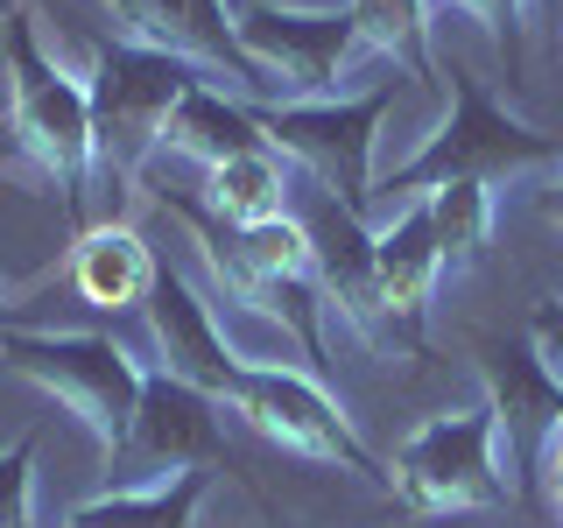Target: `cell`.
I'll use <instances>...</instances> for the list:
<instances>
[{"mask_svg": "<svg viewBox=\"0 0 563 528\" xmlns=\"http://www.w3.org/2000/svg\"><path fill=\"white\" fill-rule=\"evenodd\" d=\"M387 493H395L409 515H430V521H457V515L507 507V493H515V486H507V472H500L493 409H486V402H472V409L430 416L409 444L395 451Z\"/></svg>", "mask_w": 563, "mask_h": 528, "instance_id": "5b68a950", "label": "cell"}, {"mask_svg": "<svg viewBox=\"0 0 563 528\" xmlns=\"http://www.w3.org/2000/svg\"><path fill=\"white\" fill-rule=\"evenodd\" d=\"M225 8H233V14H240V0H225Z\"/></svg>", "mask_w": 563, "mask_h": 528, "instance_id": "83f0119b", "label": "cell"}, {"mask_svg": "<svg viewBox=\"0 0 563 528\" xmlns=\"http://www.w3.org/2000/svg\"><path fill=\"white\" fill-rule=\"evenodd\" d=\"M479 374H486L493 437H500V458H507L500 472L521 501H536L542 472L556 458V437H563V381L542 366L536 345H515V339H486Z\"/></svg>", "mask_w": 563, "mask_h": 528, "instance_id": "8fae6325", "label": "cell"}, {"mask_svg": "<svg viewBox=\"0 0 563 528\" xmlns=\"http://www.w3.org/2000/svg\"><path fill=\"white\" fill-rule=\"evenodd\" d=\"M233 409L254 422L268 444H282L289 458H303V465H345V472H360V480L387 486V472L374 465V451L352 437L345 409L310 374H296V366H254V360H246L240 381H233Z\"/></svg>", "mask_w": 563, "mask_h": 528, "instance_id": "30bf717a", "label": "cell"}, {"mask_svg": "<svg viewBox=\"0 0 563 528\" xmlns=\"http://www.w3.org/2000/svg\"><path fill=\"white\" fill-rule=\"evenodd\" d=\"M99 8L113 22V43H141V50L198 64L205 78L233 85L240 106H282V85L246 57L225 0H99Z\"/></svg>", "mask_w": 563, "mask_h": 528, "instance_id": "9c48e42d", "label": "cell"}, {"mask_svg": "<svg viewBox=\"0 0 563 528\" xmlns=\"http://www.w3.org/2000/svg\"><path fill=\"white\" fill-rule=\"evenodd\" d=\"M303 233H310V261H317V296H324L374 352H395V331H387L380 296H374V226L352 219L339 198L317 190L310 211H303Z\"/></svg>", "mask_w": 563, "mask_h": 528, "instance_id": "4fadbf2b", "label": "cell"}, {"mask_svg": "<svg viewBox=\"0 0 563 528\" xmlns=\"http://www.w3.org/2000/svg\"><path fill=\"white\" fill-rule=\"evenodd\" d=\"M219 451H225L219 402L198 395V387H184V381H169V374H148L141 381V409H134L128 444L106 458V465L128 486H163L176 472H205Z\"/></svg>", "mask_w": 563, "mask_h": 528, "instance_id": "7c38bea8", "label": "cell"}, {"mask_svg": "<svg viewBox=\"0 0 563 528\" xmlns=\"http://www.w3.org/2000/svg\"><path fill=\"white\" fill-rule=\"evenodd\" d=\"M550 486H556V521H563V437H556V458H550Z\"/></svg>", "mask_w": 563, "mask_h": 528, "instance_id": "484cf974", "label": "cell"}, {"mask_svg": "<svg viewBox=\"0 0 563 528\" xmlns=\"http://www.w3.org/2000/svg\"><path fill=\"white\" fill-rule=\"evenodd\" d=\"M430 211V233H437V254L444 268H479L486 240H493V190L486 184H444L422 198Z\"/></svg>", "mask_w": 563, "mask_h": 528, "instance_id": "44dd1931", "label": "cell"}, {"mask_svg": "<svg viewBox=\"0 0 563 528\" xmlns=\"http://www.w3.org/2000/svg\"><path fill=\"white\" fill-rule=\"evenodd\" d=\"M8 331H29V304H0V339Z\"/></svg>", "mask_w": 563, "mask_h": 528, "instance_id": "d4e9b609", "label": "cell"}, {"mask_svg": "<svg viewBox=\"0 0 563 528\" xmlns=\"http://www.w3.org/2000/svg\"><path fill=\"white\" fill-rule=\"evenodd\" d=\"M0 360L14 374H29L43 395H57L85 430L99 437V451L113 458L134 430V409H141V366L120 352L113 339L99 331H8L0 339Z\"/></svg>", "mask_w": 563, "mask_h": 528, "instance_id": "8992f818", "label": "cell"}, {"mask_svg": "<svg viewBox=\"0 0 563 528\" xmlns=\"http://www.w3.org/2000/svg\"><path fill=\"white\" fill-rule=\"evenodd\" d=\"M528 8H536V14H563V0H528Z\"/></svg>", "mask_w": 563, "mask_h": 528, "instance_id": "4316f807", "label": "cell"}, {"mask_svg": "<svg viewBox=\"0 0 563 528\" xmlns=\"http://www.w3.org/2000/svg\"><path fill=\"white\" fill-rule=\"evenodd\" d=\"M395 106V85H366L331 106H246L261 141L289 155L324 198H339L352 219H366V190H374V134Z\"/></svg>", "mask_w": 563, "mask_h": 528, "instance_id": "52a82bcc", "label": "cell"}, {"mask_svg": "<svg viewBox=\"0 0 563 528\" xmlns=\"http://www.w3.org/2000/svg\"><path fill=\"white\" fill-rule=\"evenodd\" d=\"M163 148L190 155V163H205V169H219L225 155L261 148V128H254V113H246L240 99L219 92V85H190V92L176 99L169 128H163Z\"/></svg>", "mask_w": 563, "mask_h": 528, "instance_id": "ac0fdd59", "label": "cell"}, {"mask_svg": "<svg viewBox=\"0 0 563 528\" xmlns=\"http://www.w3.org/2000/svg\"><path fill=\"white\" fill-rule=\"evenodd\" d=\"M246 57L282 85V106H331L352 99L345 92V64L360 57V29L345 8H268V0H246L233 14Z\"/></svg>", "mask_w": 563, "mask_h": 528, "instance_id": "ba28073f", "label": "cell"}, {"mask_svg": "<svg viewBox=\"0 0 563 528\" xmlns=\"http://www.w3.org/2000/svg\"><path fill=\"white\" fill-rule=\"evenodd\" d=\"M148 339H155V374L198 387L211 402H233V381H240V352L225 345V331L211 324V304H198V289H190L184 275L155 268V289H148Z\"/></svg>", "mask_w": 563, "mask_h": 528, "instance_id": "5bb4252c", "label": "cell"}, {"mask_svg": "<svg viewBox=\"0 0 563 528\" xmlns=\"http://www.w3.org/2000/svg\"><path fill=\"white\" fill-rule=\"evenodd\" d=\"M205 501V472H176L163 486H120L99 493V501L70 507L64 528H190Z\"/></svg>", "mask_w": 563, "mask_h": 528, "instance_id": "d6986e66", "label": "cell"}, {"mask_svg": "<svg viewBox=\"0 0 563 528\" xmlns=\"http://www.w3.org/2000/svg\"><path fill=\"white\" fill-rule=\"evenodd\" d=\"M444 78H451V120L387 176V190H422V198L444 190V184L500 190V184H528V176H556L563 169V134L515 120L457 57H451Z\"/></svg>", "mask_w": 563, "mask_h": 528, "instance_id": "6da1fadb", "label": "cell"}, {"mask_svg": "<svg viewBox=\"0 0 563 528\" xmlns=\"http://www.w3.org/2000/svg\"><path fill=\"white\" fill-rule=\"evenodd\" d=\"M155 198L190 226V240L205 246L211 275L225 282L233 304H246L254 317H275V324L296 339V352H303L310 366H324V331H317V261H310L303 219H275V226H254V233H233V226H219L205 205H190L184 190H155Z\"/></svg>", "mask_w": 563, "mask_h": 528, "instance_id": "7a4b0ae2", "label": "cell"}, {"mask_svg": "<svg viewBox=\"0 0 563 528\" xmlns=\"http://www.w3.org/2000/svg\"><path fill=\"white\" fill-rule=\"evenodd\" d=\"M0 43H8V70H14V106L0 128V155L29 163L35 176L64 190V219L85 233V190H92V99L78 78H64L43 57L29 14H0Z\"/></svg>", "mask_w": 563, "mask_h": 528, "instance_id": "3957f363", "label": "cell"}, {"mask_svg": "<svg viewBox=\"0 0 563 528\" xmlns=\"http://www.w3.org/2000/svg\"><path fill=\"white\" fill-rule=\"evenodd\" d=\"M70 289L92 310H141L155 289V254L134 226H85L78 254H70Z\"/></svg>", "mask_w": 563, "mask_h": 528, "instance_id": "2e32d148", "label": "cell"}, {"mask_svg": "<svg viewBox=\"0 0 563 528\" xmlns=\"http://www.w3.org/2000/svg\"><path fill=\"white\" fill-rule=\"evenodd\" d=\"M190 85H211L198 64L106 35L92 85H85V99H92V169H106L113 184H134L148 169V155L163 148V128Z\"/></svg>", "mask_w": 563, "mask_h": 528, "instance_id": "277c9868", "label": "cell"}, {"mask_svg": "<svg viewBox=\"0 0 563 528\" xmlns=\"http://www.w3.org/2000/svg\"><path fill=\"white\" fill-rule=\"evenodd\" d=\"M352 29H360V50L401 64L416 85L437 78V57H430V22H422V0H345Z\"/></svg>", "mask_w": 563, "mask_h": 528, "instance_id": "ffe728a7", "label": "cell"}, {"mask_svg": "<svg viewBox=\"0 0 563 528\" xmlns=\"http://www.w3.org/2000/svg\"><path fill=\"white\" fill-rule=\"evenodd\" d=\"M542 219H550V226H556V233H563V176H556V184H550V190H542Z\"/></svg>", "mask_w": 563, "mask_h": 528, "instance_id": "cb8c5ba5", "label": "cell"}, {"mask_svg": "<svg viewBox=\"0 0 563 528\" xmlns=\"http://www.w3.org/2000/svg\"><path fill=\"white\" fill-rule=\"evenodd\" d=\"M29 501H35V430L0 451V528H29Z\"/></svg>", "mask_w": 563, "mask_h": 528, "instance_id": "603a6c76", "label": "cell"}, {"mask_svg": "<svg viewBox=\"0 0 563 528\" xmlns=\"http://www.w3.org/2000/svg\"><path fill=\"white\" fill-rule=\"evenodd\" d=\"M556 50H563V29H556Z\"/></svg>", "mask_w": 563, "mask_h": 528, "instance_id": "f1b7e54d", "label": "cell"}, {"mask_svg": "<svg viewBox=\"0 0 563 528\" xmlns=\"http://www.w3.org/2000/svg\"><path fill=\"white\" fill-rule=\"evenodd\" d=\"M422 8H430V0H422ZM437 8H465L472 22H486L493 50H500V64H507V78L521 70V22H528V0H437Z\"/></svg>", "mask_w": 563, "mask_h": 528, "instance_id": "7402d4cb", "label": "cell"}, {"mask_svg": "<svg viewBox=\"0 0 563 528\" xmlns=\"http://www.w3.org/2000/svg\"><path fill=\"white\" fill-rule=\"evenodd\" d=\"M437 275H444V254H437V233H430V211L422 205L374 233V296H380L387 331H395V352H409V360L430 352L422 310H430Z\"/></svg>", "mask_w": 563, "mask_h": 528, "instance_id": "9a60e30c", "label": "cell"}, {"mask_svg": "<svg viewBox=\"0 0 563 528\" xmlns=\"http://www.w3.org/2000/svg\"><path fill=\"white\" fill-rule=\"evenodd\" d=\"M205 190H211V219L233 226V233H254V226H275L289 219V169H282V155L261 141V148L246 155H225L219 169H205Z\"/></svg>", "mask_w": 563, "mask_h": 528, "instance_id": "e0dca14e", "label": "cell"}]
</instances>
